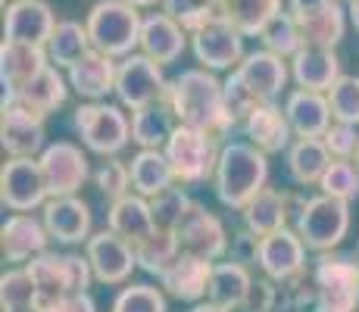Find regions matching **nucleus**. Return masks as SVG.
I'll return each mask as SVG.
<instances>
[{
	"instance_id": "35",
	"label": "nucleus",
	"mask_w": 359,
	"mask_h": 312,
	"mask_svg": "<svg viewBox=\"0 0 359 312\" xmlns=\"http://www.w3.org/2000/svg\"><path fill=\"white\" fill-rule=\"evenodd\" d=\"M91 50H94V44H91V34H88V25L75 22V19H63V22H57L50 41H47V57H50V66L66 69V72L79 60H85Z\"/></svg>"
},
{
	"instance_id": "15",
	"label": "nucleus",
	"mask_w": 359,
	"mask_h": 312,
	"mask_svg": "<svg viewBox=\"0 0 359 312\" xmlns=\"http://www.w3.org/2000/svg\"><path fill=\"white\" fill-rule=\"evenodd\" d=\"M257 269L266 278H272L275 284L306 272V244H303V238L297 234V228L287 225V228H281V231L259 238Z\"/></svg>"
},
{
	"instance_id": "29",
	"label": "nucleus",
	"mask_w": 359,
	"mask_h": 312,
	"mask_svg": "<svg viewBox=\"0 0 359 312\" xmlns=\"http://www.w3.org/2000/svg\"><path fill=\"white\" fill-rule=\"evenodd\" d=\"M175 128L178 119L165 97L131 113V144H137V150H163Z\"/></svg>"
},
{
	"instance_id": "42",
	"label": "nucleus",
	"mask_w": 359,
	"mask_h": 312,
	"mask_svg": "<svg viewBox=\"0 0 359 312\" xmlns=\"http://www.w3.org/2000/svg\"><path fill=\"white\" fill-rule=\"evenodd\" d=\"M319 191L328 194V197L344 200V203L359 197V169L353 159H331L328 172L319 182Z\"/></svg>"
},
{
	"instance_id": "51",
	"label": "nucleus",
	"mask_w": 359,
	"mask_h": 312,
	"mask_svg": "<svg viewBox=\"0 0 359 312\" xmlns=\"http://www.w3.org/2000/svg\"><path fill=\"white\" fill-rule=\"evenodd\" d=\"M191 312H231V309L219 306V303H212V300H203V303H194V306H191Z\"/></svg>"
},
{
	"instance_id": "24",
	"label": "nucleus",
	"mask_w": 359,
	"mask_h": 312,
	"mask_svg": "<svg viewBox=\"0 0 359 312\" xmlns=\"http://www.w3.org/2000/svg\"><path fill=\"white\" fill-rule=\"evenodd\" d=\"M47 66H50L47 47L19 44V41H4L0 44V79H4L6 94L22 91L34 75H41Z\"/></svg>"
},
{
	"instance_id": "18",
	"label": "nucleus",
	"mask_w": 359,
	"mask_h": 312,
	"mask_svg": "<svg viewBox=\"0 0 359 312\" xmlns=\"http://www.w3.org/2000/svg\"><path fill=\"white\" fill-rule=\"evenodd\" d=\"M53 29H57V16L44 0H13L4 13V41L47 47Z\"/></svg>"
},
{
	"instance_id": "48",
	"label": "nucleus",
	"mask_w": 359,
	"mask_h": 312,
	"mask_svg": "<svg viewBox=\"0 0 359 312\" xmlns=\"http://www.w3.org/2000/svg\"><path fill=\"white\" fill-rule=\"evenodd\" d=\"M278 309V284L272 278H253V287H250V297L247 303L241 306V312H275Z\"/></svg>"
},
{
	"instance_id": "50",
	"label": "nucleus",
	"mask_w": 359,
	"mask_h": 312,
	"mask_svg": "<svg viewBox=\"0 0 359 312\" xmlns=\"http://www.w3.org/2000/svg\"><path fill=\"white\" fill-rule=\"evenodd\" d=\"M285 4L297 19H306V16H313V13H319L322 6H328L331 0H285Z\"/></svg>"
},
{
	"instance_id": "56",
	"label": "nucleus",
	"mask_w": 359,
	"mask_h": 312,
	"mask_svg": "<svg viewBox=\"0 0 359 312\" xmlns=\"http://www.w3.org/2000/svg\"><path fill=\"white\" fill-rule=\"evenodd\" d=\"M212 4H216V6H222V4H225V0H212Z\"/></svg>"
},
{
	"instance_id": "2",
	"label": "nucleus",
	"mask_w": 359,
	"mask_h": 312,
	"mask_svg": "<svg viewBox=\"0 0 359 312\" xmlns=\"http://www.w3.org/2000/svg\"><path fill=\"white\" fill-rule=\"evenodd\" d=\"M212 187L222 206L244 210L259 191L269 187V156L250 141H229L219 154Z\"/></svg>"
},
{
	"instance_id": "57",
	"label": "nucleus",
	"mask_w": 359,
	"mask_h": 312,
	"mask_svg": "<svg viewBox=\"0 0 359 312\" xmlns=\"http://www.w3.org/2000/svg\"><path fill=\"white\" fill-rule=\"evenodd\" d=\"M356 256H359V244H356Z\"/></svg>"
},
{
	"instance_id": "26",
	"label": "nucleus",
	"mask_w": 359,
	"mask_h": 312,
	"mask_svg": "<svg viewBox=\"0 0 359 312\" xmlns=\"http://www.w3.org/2000/svg\"><path fill=\"white\" fill-rule=\"evenodd\" d=\"M116 75H119V62L100 50H91L85 60H79L66 72L69 88L88 103L103 100L109 91H116Z\"/></svg>"
},
{
	"instance_id": "34",
	"label": "nucleus",
	"mask_w": 359,
	"mask_h": 312,
	"mask_svg": "<svg viewBox=\"0 0 359 312\" xmlns=\"http://www.w3.org/2000/svg\"><path fill=\"white\" fill-rule=\"evenodd\" d=\"M303 32V47H325V50H334L337 44L347 34V10L341 6V0H331L328 6H322L319 13L306 19H297Z\"/></svg>"
},
{
	"instance_id": "13",
	"label": "nucleus",
	"mask_w": 359,
	"mask_h": 312,
	"mask_svg": "<svg viewBox=\"0 0 359 312\" xmlns=\"http://www.w3.org/2000/svg\"><path fill=\"white\" fill-rule=\"evenodd\" d=\"M85 256L91 262L94 281L100 284H126L131 272L137 269V253L126 238L113 234L109 228L91 234V240L85 244Z\"/></svg>"
},
{
	"instance_id": "39",
	"label": "nucleus",
	"mask_w": 359,
	"mask_h": 312,
	"mask_svg": "<svg viewBox=\"0 0 359 312\" xmlns=\"http://www.w3.org/2000/svg\"><path fill=\"white\" fill-rule=\"evenodd\" d=\"M191 210H194V200H191V194L184 191L182 184L165 187L163 194H156V197L150 200L154 225L160 228V231H178V228H182V222L188 219Z\"/></svg>"
},
{
	"instance_id": "3",
	"label": "nucleus",
	"mask_w": 359,
	"mask_h": 312,
	"mask_svg": "<svg viewBox=\"0 0 359 312\" xmlns=\"http://www.w3.org/2000/svg\"><path fill=\"white\" fill-rule=\"evenodd\" d=\"M294 228L313 253H331L344 244L350 231V203L328 194L297 197L294 194Z\"/></svg>"
},
{
	"instance_id": "11",
	"label": "nucleus",
	"mask_w": 359,
	"mask_h": 312,
	"mask_svg": "<svg viewBox=\"0 0 359 312\" xmlns=\"http://www.w3.org/2000/svg\"><path fill=\"white\" fill-rule=\"evenodd\" d=\"M191 50L200 69L210 72H222V69H238L244 62V34L225 19V13H219L212 22H206L203 29L191 34Z\"/></svg>"
},
{
	"instance_id": "55",
	"label": "nucleus",
	"mask_w": 359,
	"mask_h": 312,
	"mask_svg": "<svg viewBox=\"0 0 359 312\" xmlns=\"http://www.w3.org/2000/svg\"><path fill=\"white\" fill-rule=\"evenodd\" d=\"M353 163H356V169H359V150H356V156H353Z\"/></svg>"
},
{
	"instance_id": "31",
	"label": "nucleus",
	"mask_w": 359,
	"mask_h": 312,
	"mask_svg": "<svg viewBox=\"0 0 359 312\" xmlns=\"http://www.w3.org/2000/svg\"><path fill=\"white\" fill-rule=\"evenodd\" d=\"M285 159H287V175H291V182L303 184V187L319 184L322 175H325L331 165V154L322 137H294Z\"/></svg>"
},
{
	"instance_id": "30",
	"label": "nucleus",
	"mask_w": 359,
	"mask_h": 312,
	"mask_svg": "<svg viewBox=\"0 0 359 312\" xmlns=\"http://www.w3.org/2000/svg\"><path fill=\"white\" fill-rule=\"evenodd\" d=\"M253 278L257 275L250 272L247 266L234 259H222L212 266V278H210V290H206V300L219 303L225 309H241L250 297V287H253Z\"/></svg>"
},
{
	"instance_id": "28",
	"label": "nucleus",
	"mask_w": 359,
	"mask_h": 312,
	"mask_svg": "<svg viewBox=\"0 0 359 312\" xmlns=\"http://www.w3.org/2000/svg\"><path fill=\"white\" fill-rule=\"evenodd\" d=\"M107 228L119 238H126L131 247H137L141 240H147L156 231L154 212H150V200L141 194H128V197L109 203L107 210Z\"/></svg>"
},
{
	"instance_id": "16",
	"label": "nucleus",
	"mask_w": 359,
	"mask_h": 312,
	"mask_svg": "<svg viewBox=\"0 0 359 312\" xmlns=\"http://www.w3.org/2000/svg\"><path fill=\"white\" fill-rule=\"evenodd\" d=\"M50 240L53 238L44 219H38L34 212H13L0 228V250H4V259L13 266H29L32 259L47 253Z\"/></svg>"
},
{
	"instance_id": "19",
	"label": "nucleus",
	"mask_w": 359,
	"mask_h": 312,
	"mask_svg": "<svg viewBox=\"0 0 359 312\" xmlns=\"http://www.w3.org/2000/svg\"><path fill=\"white\" fill-rule=\"evenodd\" d=\"M244 137L259 147L266 156L272 154H287V147L294 144V128L285 116V107L278 103H262L259 109H253L244 122H241Z\"/></svg>"
},
{
	"instance_id": "7",
	"label": "nucleus",
	"mask_w": 359,
	"mask_h": 312,
	"mask_svg": "<svg viewBox=\"0 0 359 312\" xmlns=\"http://www.w3.org/2000/svg\"><path fill=\"white\" fill-rule=\"evenodd\" d=\"M163 150H165V156H169L178 184L212 182L216 165H219V154H222L216 135L200 131V128H191V125H178Z\"/></svg>"
},
{
	"instance_id": "58",
	"label": "nucleus",
	"mask_w": 359,
	"mask_h": 312,
	"mask_svg": "<svg viewBox=\"0 0 359 312\" xmlns=\"http://www.w3.org/2000/svg\"><path fill=\"white\" fill-rule=\"evenodd\" d=\"M297 312H306V309H297Z\"/></svg>"
},
{
	"instance_id": "53",
	"label": "nucleus",
	"mask_w": 359,
	"mask_h": 312,
	"mask_svg": "<svg viewBox=\"0 0 359 312\" xmlns=\"http://www.w3.org/2000/svg\"><path fill=\"white\" fill-rule=\"evenodd\" d=\"M126 4L137 6V10H144V6H156V4H163V0H126Z\"/></svg>"
},
{
	"instance_id": "5",
	"label": "nucleus",
	"mask_w": 359,
	"mask_h": 312,
	"mask_svg": "<svg viewBox=\"0 0 359 312\" xmlns=\"http://www.w3.org/2000/svg\"><path fill=\"white\" fill-rule=\"evenodd\" d=\"M313 312H359V256L319 253L313 266Z\"/></svg>"
},
{
	"instance_id": "20",
	"label": "nucleus",
	"mask_w": 359,
	"mask_h": 312,
	"mask_svg": "<svg viewBox=\"0 0 359 312\" xmlns=\"http://www.w3.org/2000/svg\"><path fill=\"white\" fill-rule=\"evenodd\" d=\"M212 266H216V262L200 259V256H191V253H182L160 275V287L169 297L182 300V303H203L206 290H210Z\"/></svg>"
},
{
	"instance_id": "33",
	"label": "nucleus",
	"mask_w": 359,
	"mask_h": 312,
	"mask_svg": "<svg viewBox=\"0 0 359 312\" xmlns=\"http://www.w3.org/2000/svg\"><path fill=\"white\" fill-rule=\"evenodd\" d=\"M4 97H13V100L25 103L29 109H34L38 116H44V119H47V113H53V109H60L66 103V97H69V79L60 75L57 66H47L41 75H34V79L22 88V91L4 94Z\"/></svg>"
},
{
	"instance_id": "6",
	"label": "nucleus",
	"mask_w": 359,
	"mask_h": 312,
	"mask_svg": "<svg viewBox=\"0 0 359 312\" xmlns=\"http://www.w3.org/2000/svg\"><path fill=\"white\" fill-rule=\"evenodd\" d=\"M72 128L81 144L97 156H119L131 144V119L122 113V103H81L72 116Z\"/></svg>"
},
{
	"instance_id": "52",
	"label": "nucleus",
	"mask_w": 359,
	"mask_h": 312,
	"mask_svg": "<svg viewBox=\"0 0 359 312\" xmlns=\"http://www.w3.org/2000/svg\"><path fill=\"white\" fill-rule=\"evenodd\" d=\"M347 19H350V25L359 32V0H350L347 4Z\"/></svg>"
},
{
	"instance_id": "25",
	"label": "nucleus",
	"mask_w": 359,
	"mask_h": 312,
	"mask_svg": "<svg viewBox=\"0 0 359 312\" xmlns=\"http://www.w3.org/2000/svg\"><path fill=\"white\" fill-rule=\"evenodd\" d=\"M241 212H244L247 231H253L257 238H266V234L287 228V222L294 219V194H285L278 187H266Z\"/></svg>"
},
{
	"instance_id": "59",
	"label": "nucleus",
	"mask_w": 359,
	"mask_h": 312,
	"mask_svg": "<svg viewBox=\"0 0 359 312\" xmlns=\"http://www.w3.org/2000/svg\"><path fill=\"white\" fill-rule=\"evenodd\" d=\"M344 4H350V0H344Z\"/></svg>"
},
{
	"instance_id": "17",
	"label": "nucleus",
	"mask_w": 359,
	"mask_h": 312,
	"mask_svg": "<svg viewBox=\"0 0 359 312\" xmlns=\"http://www.w3.org/2000/svg\"><path fill=\"white\" fill-rule=\"evenodd\" d=\"M41 219H44L47 231H50V238L57 244L75 247L91 240L94 216L88 200H81L79 194H72V197H50L44 203V210H41Z\"/></svg>"
},
{
	"instance_id": "22",
	"label": "nucleus",
	"mask_w": 359,
	"mask_h": 312,
	"mask_svg": "<svg viewBox=\"0 0 359 312\" xmlns=\"http://www.w3.org/2000/svg\"><path fill=\"white\" fill-rule=\"evenodd\" d=\"M231 72H238V79L244 81L262 103L278 100L281 91H285V85H287V75H291L287 72V62L281 57H275V53H269V50L247 53L244 62H241L238 69H231Z\"/></svg>"
},
{
	"instance_id": "47",
	"label": "nucleus",
	"mask_w": 359,
	"mask_h": 312,
	"mask_svg": "<svg viewBox=\"0 0 359 312\" xmlns=\"http://www.w3.org/2000/svg\"><path fill=\"white\" fill-rule=\"evenodd\" d=\"M322 141H325L331 159H353L356 150H359V131H356V125L334 122L325 131V137H322Z\"/></svg>"
},
{
	"instance_id": "44",
	"label": "nucleus",
	"mask_w": 359,
	"mask_h": 312,
	"mask_svg": "<svg viewBox=\"0 0 359 312\" xmlns=\"http://www.w3.org/2000/svg\"><path fill=\"white\" fill-rule=\"evenodd\" d=\"M113 312H169L165 309V294L163 287L154 284H128L116 294Z\"/></svg>"
},
{
	"instance_id": "43",
	"label": "nucleus",
	"mask_w": 359,
	"mask_h": 312,
	"mask_svg": "<svg viewBox=\"0 0 359 312\" xmlns=\"http://www.w3.org/2000/svg\"><path fill=\"white\" fill-rule=\"evenodd\" d=\"M94 184H97V191L103 194V200H107V203H116V200L135 194V191H131L128 163H122L119 156H107V159H103L100 169L94 172Z\"/></svg>"
},
{
	"instance_id": "10",
	"label": "nucleus",
	"mask_w": 359,
	"mask_h": 312,
	"mask_svg": "<svg viewBox=\"0 0 359 312\" xmlns=\"http://www.w3.org/2000/svg\"><path fill=\"white\" fill-rule=\"evenodd\" d=\"M38 165H41V175H44V184H47L50 197H72V194H79L88 178H91L88 154L72 141L47 144L38 156Z\"/></svg>"
},
{
	"instance_id": "9",
	"label": "nucleus",
	"mask_w": 359,
	"mask_h": 312,
	"mask_svg": "<svg viewBox=\"0 0 359 312\" xmlns=\"http://www.w3.org/2000/svg\"><path fill=\"white\" fill-rule=\"evenodd\" d=\"M50 200L41 175L38 156H10L0 169V203L10 212H34L44 210Z\"/></svg>"
},
{
	"instance_id": "1",
	"label": "nucleus",
	"mask_w": 359,
	"mask_h": 312,
	"mask_svg": "<svg viewBox=\"0 0 359 312\" xmlns=\"http://www.w3.org/2000/svg\"><path fill=\"white\" fill-rule=\"evenodd\" d=\"M165 100L178 125H191L216 137H229L238 125L225 103V81H219L210 69H184L178 79L169 81Z\"/></svg>"
},
{
	"instance_id": "41",
	"label": "nucleus",
	"mask_w": 359,
	"mask_h": 312,
	"mask_svg": "<svg viewBox=\"0 0 359 312\" xmlns=\"http://www.w3.org/2000/svg\"><path fill=\"white\" fill-rule=\"evenodd\" d=\"M163 13L175 19L188 34H194L206 22H212L222 13V6H216L212 0H163Z\"/></svg>"
},
{
	"instance_id": "38",
	"label": "nucleus",
	"mask_w": 359,
	"mask_h": 312,
	"mask_svg": "<svg viewBox=\"0 0 359 312\" xmlns=\"http://www.w3.org/2000/svg\"><path fill=\"white\" fill-rule=\"evenodd\" d=\"M135 253H137V269H144L147 275L160 278L165 269L182 256V244H178L175 231H160V228H156L147 240H141V244L135 247Z\"/></svg>"
},
{
	"instance_id": "36",
	"label": "nucleus",
	"mask_w": 359,
	"mask_h": 312,
	"mask_svg": "<svg viewBox=\"0 0 359 312\" xmlns=\"http://www.w3.org/2000/svg\"><path fill=\"white\" fill-rule=\"evenodd\" d=\"M285 10L281 0H225L222 13L244 38H259V32Z\"/></svg>"
},
{
	"instance_id": "23",
	"label": "nucleus",
	"mask_w": 359,
	"mask_h": 312,
	"mask_svg": "<svg viewBox=\"0 0 359 312\" xmlns=\"http://www.w3.org/2000/svg\"><path fill=\"white\" fill-rule=\"evenodd\" d=\"M188 38L191 34L172 16H165V13H150V16H144L141 47H137V50H141L144 57H150L154 62H160V66H169V62H175L184 53Z\"/></svg>"
},
{
	"instance_id": "21",
	"label": "nucleus",
	"mask_w": 359,
	"mask_h": 312,
	"mask_svg": "<svg viewBox=\"0 0 359 312\" xmlns=\"http://www.w3.org/2000/svg\"><path fill=\"white\" fill-rule=\"evenodd\" d=\"M285 116L294 128V137H325V131L334 125L328 94L297 88L285 97Z\"/></svg>"
},
{
	"instance_id": "45",
	"label": "nucleus",
	"mask_w": 359,
	"mask_h": 312,
	"mask_svg": "<svg viewBox=\"0 0 359 312\" xmlns=\"http://www.w3.org/2000/svg\"><path fill=\"white\" fill-rule=\"evenodd\" d=\"M334 122H347L359 128V75H341L328 91Z\"/></svg>"
},
{
	"instance_id": "8",
	"label": "nucleus",
	"mask_w": 359,
	"mask_h": 312,
	"mask_svg": "<svg viewBox=\"0 0 359 312\" xmlns=\"http://www.w3.org/2000/svg\"><path fill=\"white\" fill-rule=\"evenodd\" d=\"M165 91H169V81H165L160 62L144 57L141 50L131 53V57H126V60H119V75H116V91L113 94L126 109L137 113V109L163 100Z\"/></svg>"
},
{
	"instance_id": "14",
	"label": "nucleus",
	"mask_w": 359,
	"mask_h": 312,
	"mask_svg": "<svg viewBox=\"0 0 359 312\" xmlns=\"http://www.w3.org/2000/svg\"><path fill=\"white\" fill-rule=\"evenodd\" d=\"M175 234L178 244H182V253L200 256V259L210 262H222V256L231 250V238L225 231L222 219L200 203H194V210L188 212V219L182 222V228Z\"/></svg>"
},
{
	"instance_id": "49",
	"label": "nucleus",
	"mask_w": 359,
	"mask_h": 312,
	"mask_svg": "<svg viewBox=\"0 0 359 312\" xmlns=\"http://www.w3.org/2000/svg\"><path fill=\"white\" fill-rule=\"evenodd\" d=\"M38 312H97V303H94L91 294H69V297L47 303V306H41Z\"/></svg>"
},
{
	"instance_id": "27",
	"label": "nucleus",
	"mask_w": 359,
	"mask_h": 312,
	"mask_svg": "<svg viewBox=\"0 0 359 312\" xmlns=\"http://www.w3.org/2000/svg\"><path fill=\"white\" fill-rule=\"evenodd\" d=\"M341 75V60L325 47H303L291 60V79L297 81V88H306V91L328 94Z\"/></svg>"
},
{
	"instance_id": "40",
	"label": "nucleus",
	"mask_w": 359,
	"mask_h": 312,
	"mask_svg": "<svg viewBox=\"0 0 359 312\" xmlns=\"http://www.w3.org/2000/svg\"><path fill=\"white\" fill-rule=\"evenodd\" d=\"M0 306H4V312L38 309V287H34L32 275L25 272V266H16L0 275Z\"/></svg>"
},
{
	"instance_id": "46",
	"label": "nucleus",
	"mask_w": 359,
	"mask_h": 312,
	"mask_svg": "<svg viewBox=\"0 0 359 312\" xmlns=\"http://www.w3.org/2000/svg\"><path fill=\"white\" fill-rule=\"evenodd\" d=\"M225 103H229V113L234 116V122H238V125L244 122L253 109L262 107V100L238 79V72H231L229 79H225Z\"/></svg>"
},
{
	"instance_id": "54",
	"label": "nucleus",
	"mask_w": 359,
	"mask_h": 312,
	"mask_svg": "<svg viewBox=\"0 0 359 312\" xmlns=\"http://www.w3.org/2000/svg\"><path fill=\"white\" fill-rule=\"evenodd\" d=\"M10 312H38V309H10Z\"/></svg>"
},
{
	"instance_id": "4",
	"label": "nucleus",
	"mask_w": 359,
	"mask_h": 312,
	"mask_svg": "<svg viewBox=\"0 0 359 312\" xmlns=\"http://www.w3.org/2000/svg\"><path fill=\"white\" fill-rule=\"evenodd\" d=\"M94 50L107 53L113 60H126L141 47V25L144 16L137 6L126 0H97L85 19Z\"/></svg>"
},
{
	"instance_id": "12",
	"label": "nucleus",
	"mask_w": 359,
	"mask_h": 312,
	"mask_svg": "<svg viewBox=\"0 0 359 312\" xmlns=\"http://www.w3.org/2000/svg\"><path fill=\"white\" fill-rule=\"evenodd\" d=\"M0 147L10 156H41L44 144V116H38L25 103L4 97L0 109Z\"/></svg>"
},
{
	"instance_id": "37",
	"label": "nucleus",
	"mask_w": 359,
	"mask_h": 312,
	"mask_svg": "<svg viewBox=\"0 0 359 312\" xmlns=\"http://www.w3.org/2000/svg\"><path fill=\"white\" fill-rule=\"evenodd\" d=\"M259 41H262V50L275 53V57H281V60H294L297 53L303 50L300 22H297V16L287 6L259 32Z\"/></svg>"
},
{
	"instance_id": "32",
	"label": "nucleus",
	"mask_w": 359,
	"mask_h": 312,
	"mask_svg": "<svg viewBox=\"0 0 359 312\" xmlns=\"http://www.w3.org/2000/svg\"><path fill=\"white\" fill-rule=\"evenodd\" d=\"M128 172H131V191L147 200H154L165 187L178 184L165 150H137L128 163Z\"/></svg>"
}]
</instances>
